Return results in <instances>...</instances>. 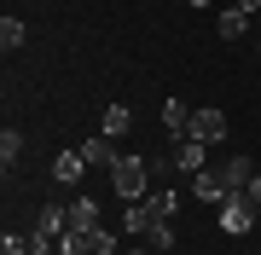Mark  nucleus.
I'll list each match as a JSON object with an SVG mask.
<instances>
[{"label":"nucleus","mask_w":261,"mask_h":255,"mask_svg":"<svg viewBox=\"0 0 261 255\" xmlns=\"http://www.w3.org/2000/svg\"><path fill=\"white\" fill-rule=\"evenodd\" d=\"M111 186H116V197H122V203L151 197V157H122L116 168H111Z\"/></svg>","instance_id":"obj_1"},{"label":"nucleus","mask_w":261,"mask_h":255,"mask_svg":"<svg viewBox=\"0 0 261 255\" xmlns=\"http://www.w3.org/2000/svg\"><path fill=\"white\" fill-rule=\"evenodd\" d=\"M250 226H261V209L244 197V191H226V197H221V232L226 238H244Z\"/></svg>","instance_id":"obj_2"},{"label":"nucleus","mask_w":261,"mask_h":255,"mask_svg":"<svg viewBox=\"0 0 261 255\" xmlns=\"http://www.w3.org/2000/svg\"><path fill=\"white\" fill-rule=\"evenodd\" d=\"M186 133H192V139H203V145H221V139H226V110H215V104H203V110H192Z\"/></svg>","instance_id":"obj_3"},{"label":"nucleus","mask_w":261,"mask_h":255,"mask_svg":"<svg viewBox=\"0 0 261 255\" xmlns=\"http://www.w3.org/2000/svg\"><path fill=\"white\" fill-rule=\"evenodd\" d=\"M209 151H215V145L180 133V139H174V168H180V174H203V168H209Z\"/></svg>","instance_id":"obj_4"},{"label":"nucleus","mask_w":261,"mask_h":255,"mask_svg":"<svg viewBox=\"0 0 261 255\" xmlns=\"http://www.w3.org/2000/svg\"><path fill=\"white\" fill-rule=\"evenodd\" d=\"M75 151H82L87 157V168H116V145H111V133H93V139H82V145H75Z\"/></svg>","instance_id":"obj_5"},{"label":"nucleus","mask_w":261,"mask_h":255,"mask_svg":"<svg viewBox=\"0 0 261 255\" xmlns=\"http://www.w3.org/2000/svg\"><path fill=\"white\" fill-rule=\"evenodd\" d=\"M186 191H192L197 203H221V197H226V186H221V174H215V168H203V174H186Z\"/></svg>","instance_id":"obj_6"},{"label":"nucleus","mask_w":261,"mask_h":255,"mask_svg":"<svg viewBox=\"0 0 261 255\" xmlns=\"http://www.w3.org/2000/svg\"><path fill=\"white\" fill-rule=\"evenodd\" d=\"M82 168H87L82 151H58L53 157V180H58V186H82Z\"/></svg>","instance_id":"obj_7"},{"label":"nucleus","mask_w":261,"mask_h":255,"mask_svg":"<svg viewBox=\"0 0 261 255\" xmlns=\"http://www.w3.org/2000/svg\"><path fill=\"white\" fill-rule=\"evenodd\" d=\"M215 174H221V186H226V191H244V186H250V174H255V168H250V157L238 151V157H226V162H221Z\"/></svg>","instance_id":"obj_8"},{"label":"nucleus","mask_w":261,"mask_h":255,"mask_svg":"<svg viewBox=\"0 0 261 255\" xmlns=\"http://www.w3.org/2000/svg\"><path fill=\"white\" fill-rule=\"evenodd\" d=\"M244 29H250V12H244V6H226L221 18H215V35H221V41H238Z\"/></svg>","instance_id":"obj_9"},{"label":"nucleus","mask_w":261,"mask_h":255,"mask_svg":"<svg viewBox=\"0 0 261 255\" xmlns=\"http://www.w3.org/2000/svg\"><path fill=\"white\" fill-rule=\"evenodd\" d=\"M70 226H75V232H93V226H99V203L87 197V191L70 203Z\"/></svg>","instance_id":"obj_10"},{"label":"nucleus","mask_w":261,"mask_h":255,"mask_svg":"<svg viewBox=\"0 0 261 255\" xmlns=\"http://www.w3.org/2000/svg\"><path fill=\"white\" fill-rule=\"evenodd\" d=\"M122 226H128L134 238H145L151 226H157V215H151V203H145V197H140V203H128V215H122Z\"/></svg>","instance_id":"obj_11"},{"label":"nucleus","mask_w":261,"mask_h":255,"mask_svg":"<svg viewBox=\"0 0 261 255\" xmlns=\"http://www.w3.org/2000/svg\"><path fill=\"white\" fill-rule=\"evenodd\" d=\"M128 128H134V110H128V104H105L99 133H111V139H116V133H128Z\"/></svg>","instance_id":"obj_12"},{"label":"nucleus","mask_w":261,"mask_h":255,"mask_svg":"<svg viewBox=\"0 0 261 255\" xmlns=\"http://www.w3.org/2000/svg\"><path fill=\"white\" fill-rule=\"evenodd\" d=\"M186 122H192L186 99H168V104H163V128H168V133H174V139H180V133H186Z\"/></svg>","instance_id":"obj_13"},{"label":"nucleus","mask_w":261,"mask_h":255,"mask_svg":"<svg viewBox=\"0 0 261 255\" xmlns=\"http://www.w3.org/2000/svg\"><path fill=\"white\" fill-rule=\"evenodd\" d=\"M29 41V29H23V18H0V52H18Z\"/></svg>","instance_id":"obj_14"},{"label":"nucleus","mask_w":261,"mask_h":255,"mask_svg":"<svg viewBox=\"0 0 261 255\" xmlns=\"http://www.w3.org/2000/svg\"><path fill=\"white\" fill-rule=\"evenodd\" d=\"M151 215H157V220H174V209H180V191H168V186H157V191H151Z\"/></svg>","instance_id":"obj_15"},{"label":"nucleus","mask_w":261,"mask_h":255,"mask_svg":"<svg viewBox=\"0 0 261 255\" xmlns=\"http://www.w3.org/2000/svg\"><path fill=\"white\" fill-rule=\"evenodd\" d=\"M58 255H93V232H64V238H58Z\"/></svg>","instance_id":"obj_16"},{"label":"nucleus","mask_w":261,"mask_h":255,"mask_svg":"<svg viewBox=\"0 0 261 255\" xmlns=\"http://www.w3.org/2000/svg\"><path fill=\"white\" fill-rule=\"evenodd\" d=\"M18 157H23V133H18V128H6V133H0V162L12 168Z\"/></svg>","instance_id":"obj_17"},{"label":"nucleus","mask_w":261,"mask_h":255,"mask_svg":"<svg viewBox=\"0 0 261 255\" xmlns=\"http://www.w3.org/2000/svg\"><path fill=\"white\" fill-rule=\"evenodd\" d=\"M145 244L151 249H174V220H157V226L145 232Z\"/></svg>","instance_id":"obj_18"},{"label":"nucleus","mask_w":261,"mask_h":255,"mask_svg":"<svg viewBox=\"0 0 261 255\" xmlns=\"http://www.w3.org/2000/svg\"><path fill=\"white\" fill-rule=\"evenodd\" d=\"M93 255H122V244H116L111 226H93Z\"/></svg>","instance_id":"obj_19"},{"label":"nucleus","mask_w":261,"mask_h":255,"mask_svg":"<svg viewBox=\"0 0 261 255\" xmlns=\"http://www.w3.org/2000/svg\"><path fill=\"white\" fill-rule=\"evenodd\" d=\"M0 255H29V238L23 232H6V238H0Z\"/></svg>","instance_id":"obj_20"},{"label":"nucleus","mask_w":261,"mask_h":255,"mask_svg":"<svg viewBox=\"0 0 261 255\" xmlns=\"http://www.w3.org/2000/svg\"><path fill=\"white\" fill-rule=\"evenodd\" d=\"M244 197H250V203L261 209V174H250V186H244Z\"/></svg>","instance_id":"obj_21"},{"label":"nucleus","mask_w":261,"mask_h":255,"mask_svg":"<svg viewBox=\"0 0 261 255\" xmlns=\"http://www.w3.org/2000/svg\"><path fill=\"white\" fill-rule=\"evenodd\" d=\"M238 6H244V12H250V18H255V12H261V0H238Z\"/></svg>","instance_id":"obj_22"},{"label":"nucleus","mask_w":261,"mask_h":255,"mask_svg":"<svg viewBox=\"0 0 261 255\" xmlns=\"http://www.w3.org/2000/svg\"><path fill=\"white\" fill-rule=\"evenodd\" d=\"M186 6H192V12H203V6H209V0H186Z\"/></svg>","instance_id":"obj_23"},{"label":"nucleus","mask_w":261,"mask_h":255,"mask_svg":"<svg viewBox=\"0 0 261 255\" xmlns=\"http://www.w3.org/2000/svg\"><path fill=\"white\" fill-rule=\"evenodd\" d=\"M122 255H151V249H122Z\"/></svg>","instance_id":"obj_24"},{"label":"nucleus","mask_w":261,"mask_h":255,"mask_svg":"<svg viewBox=\"0 0 261 255\" xmlns=\"http://www.w3.org/2000/svg\"><path fill=\"white\" fill-rule=\"evenodd\" d=\"M255 58H261V41H255Z\"/></svg>","instance_id":"obj_25"}]
</instances>
